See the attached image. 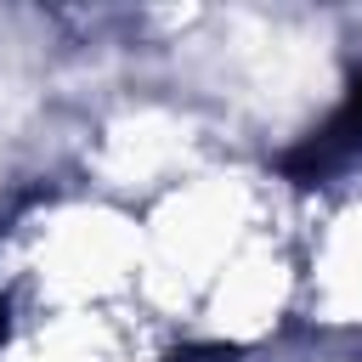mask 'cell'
Here are the masks:
<instances>
[{"instance_id":"1","label":"cell","mask_w":362,"mask_h":362,"mask_svg":"<svg viewBox=\"0 0 362 362\" xmlns=\"http://www.w3.org/2000/svg\"><path fill=\"white\" fill-rule=\"evenodd\" d=\"M356 147H362V74H356V85H351L345 107H339L322 130H311V136L288 153V170H294V175H305V181H317V175L339 170Z\"/></svg>"}]
</instances>
